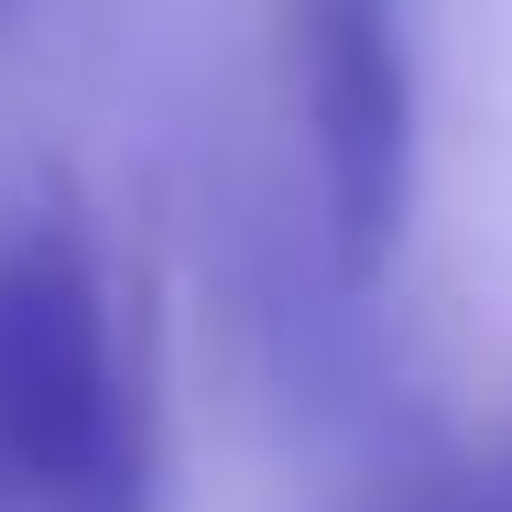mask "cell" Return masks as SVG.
<instances>
[{"instance_id":"cell-2","label":"cell","mask_w":512,"mask_h":512,"mask_svg":"<svg viewBox=\"0 0 512 512\" xmlns=\"http://www.w3.org/2000/svg\"><path fill=\"white\" fill-rule=\"evenodd\" d=\"M295 88H306L327 251L349 284H371L404 240V197H414V88H404L393 0H295Z\"/></svg>"},{"instance_id":"cell-1","label":"cell","mask_w":512,"mask_h":512,"mask_svg":"<svg viewBox=\"0 0 512 512\" xmlns=\"http://www.w3.org/2000/svg\"><path fill=\"white\" fill-rule=\"evenodd\" d=\"M0 512H142V393L66 186H0Z\"/></svg>"}]
</instances>
